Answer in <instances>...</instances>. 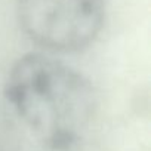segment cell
Wrapping results in <instances>:
<instances>
[{
	"label": "cell",
	"mask_w": 151,
	"mask_h": 151,
	"mask_svg": "<svg viewBox=\"0 0 151 151\" xmlns=\"http://www.w3.org/2000/svg\"><path fill=\"white\" fill-rule=\"evenodd\" d=\"M18 17L25 34L39 46L77 52L98 37L105 0H18Z\"/></svg>",
	"instance_id": "7a4b0ae2"
},
{
	"label": "cell",
	"mask_w": 151,
	"mask_h": 151,
	"mask_svg": "<svg viewBox=\"0 0 151 151\" xmlns=\"http://www.w3.org/2000/svg\"><path fill=\"white\" fill-rule=\"evenodd\" d=\"M5 93L24 123L53 151H71L80 144L98 105L83 74L40 53L15 62Z\"/></svg>",
	"instance_id": "6da1fadb"
}]
</instances>
